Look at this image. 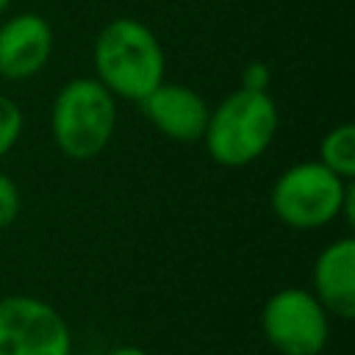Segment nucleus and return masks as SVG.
I'll list each match as a JSON object with an SVG mask.
<instances>
[{
  "instance_id": "14",
  "label": "nucleus",
  "mask_w": 355,
  "mask_h": 355,
  "mask_svg": "<svg viewBox=\"0 0 355 355\" xmlns=\"http://www.w3.org/2000/svg\"><path fill=\"white\" fill-rule=\"evenodd\" d=\"M105 355H150V352L141 349V347H133V344H122V347H114V349L105 352Z\"/></svg>"
},
{
  "instance_id": "12",
  "label": "nucleus",
  "mask_w": 355,
  "mask_h": 355,
  "mask_svg": "<svg viewBox=\"0 0 355 355\" xmlns=\"http://www.w3.org/2000/svg\"><path fill=\"white\" fill-rule=\"evenodd\" d=\"M22 211V194L11 175L0 169V230L11 227Z\"/></svg>"
},
{
  "instance_id": "4",
  "label": "nucleus",
  "mask_w": 355,
  "mask_h": 355,
  "mask_svg": "<svg viewBox=\"0 0 355 355\" xmlns=\"http://www.w3.org/2000/svg\"><path fill=\"white\" fill-rule=\"evenodd\" d=\"M116 130V97L97 78L67 80L50 108V133L69 161L97 158Z\"/></svg>"
},
{
  "instance_id": "7",
  "label": "nucleus",
  "mask_w": 355,
  "mask_h": 355,
  "mask_svg": "<svg viewBox=\"0 0 355 355\" xmlns=\"http://www.w3.org/2000/svg\"><path fill=\"white\" fill-rule=\"evenodd\" d=\"M141 116L166 139L178 144H194L202 141L208 111L211 105L200 92H194L186 83H169L161 80L147 97L139 100Z\"/></svg>"
},
{
  "instance_id": "11",
  "label": "nucleus",
  "mask_w": 355,
  "mask_h": 355,
  "mask_svg": "<svg viewBox=\"0 0 355 355\" xmlns=\"http://www.w3.org/2000/svg\"><path fill=\"white\" fill-rule=\"evenodd\" d=\"M19 136H22V111L11 97L0 94V158L14 150Z\"/></svg>"
},
{
  "instance_id": "10",
  "label": "nucleus",
  "mask_w": 355,
  "mask_h": 355,
  "mask_svg": "<svg viewBox=\"0 0 355 355\" xmlns=\"http://www.w3.org/2000/svg\"><path fill=\"white\" fill-rule=\"evenodd\" d=\"M322 166H327L330 172H336L344 180L355 178V125L352 122H341L336 128H330L322 141H319V158Z\"/></svg>"
},
{
  "instance_id": "1",
  "label": "nucleus",
  "mask_w": 355,
  "mask_h": 355,
  "mask_svg": "<svg viewBox=\"0 0 355 355\" xmlns=\"http://www.w3.org/2000/svg\"><path fill=\"white\" fill-rule=\"evenodd\" d=\"M94 78L114 94L130 103L147 97L161 80H166V55L141 19L116 17L105 22L94 39Z\"/></svg>"
},
{
  "instance_id": "8",
  "label": "nucleus",
  "mask_w": 355,
  "mask_h": 355,
  "mask_svg": "<svg viewBox=\"0 0 355 355\" xmlns=\"http://www.w3.org/2000/svg\"><path fill=\"white\" fill-rule=\"evenodd\" d=\"M53 28L36 11H22L0 25V78L28 80L39 75L53 55Z\"/></svg>"
},
{
  "instance_id": "5",
  "label": "nucleus",
  "mask_w": 355,
  "mask_h": 355,
  "mask_svg": "<svg viewBox=\"0 0 355 355\" xmlns=\"http://www.w3.org/2000/svg\"><path fill=\"white\" fill-rule=\"evenodd\" d=\"M261 330L280 355H319L330 338V313L311 288L288 286L263 302Z\"/></svg>"
},
{
  "instance_id": "6",
  "label": "nucleus",
  "mask_w": 355,
  "mask_h": 355,
  "mask_svg": "<svg viewBox=\"0 0 355 355\" xmlns=\"http://www.w3.org/2000/svg\"><path fill=\"white\" fill-rule=\"evenodd\" d=\"M0 355H72L69 324L50 302L39 297H3Z\"/></svg>"
},
{
  "instance_id": "13",
  "label": "nucleus",
  "mask_w": 355,
  "mask_h": 355,
  "mask_svg": "<svg viewBox=\"0 0 355 355\" xmlns=\"http://www.w3.org/2000/svg\"><path fill=\"white\" fill-rule=\"evenodd\" d=\"M241 86L244 89H255V92H266V86H269V67L261 64V61L247 64L244 72H241Z\"/></svg>"
},
{
  "instance_id": "2",
  "label": "nucleus",
  "mask_w": 355,
  "mask_h": 355,
  "mask_svg": "<svg viewBox=\"0 0 355 355\" xmlns=\"http://www.w3.org/2000/svg\"><path fill=\"white\" fill-rule=\"evenodd\" d=\"M277 125L280 114L272 94L239 86L208 111L202 144L214 164L239 169L269 150Z\"/></svg>"
},
{
  "instance_id": "9",
  "label": "nucleus",
  "mask_w": 355,
  "mask_h": 355,
  "mask_svg": "<svg viewBox=\"0 0 355 355\" xmlns=\"http://www.w3.org/2000/svg\"><path fill=\"white\" fill-rule=\"evenodd\" d=\"M313 297L336 319L355 316V239L341 236L313 261Z\"/></svg>"
},
{
  "instance_id": "15",
  "label": "nucleus",
  "mask_w": 355,
  "mask_h": 355,
  "mask_svg": "<svg viewBox=\"0 0 355 355\" xmlns=\"http://www.w3.org/2000/svg\"><path fill=\"white\" fill-rule=\"evenodd\" d=\"M8 6H11V0H0V17L6 14V8H8Z\"/></svg>"
},
{
  "instance_id": "3",
  "label": "nucleus",
  "mask_w": 355,
  "mask_h": 355,
  "mask_svg": "<svg viewBox=\"0 0 355 355\" xmlns=\"http://www.w3.org/2000/svg\"><path fill=\"white\" fill-rule=\"evenodd\" d=\"M272 214L294 230H319L336 219L355 225V183L338 178L319 161L291 164L269 191Z\"/></svg>"
}]
</instances>
